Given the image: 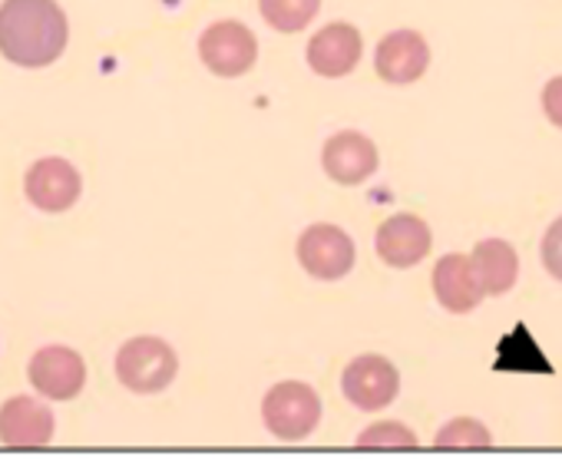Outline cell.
<instances>
[{
	"label": "cell",
	"mask_w": 562,
	"mask_h": 476,
	"mask_svg": "<svg viewBox=\"0 0 562 476\" xmlns=\"http://www.w3.org/2000/svg\"><path fill=\"white\" fill-rule=\"evenodd\" d=\"M70 24L57 0H4L0 4V54L11 64L41 70L60 60Z\"/></svg>",
	"instance_id": "1"
},
{
	"label": "cell",
	"mask_w": 562,
	"mask_h": 476,
	"mask_svg": "<svg viewBox=\"0 0 562 476\" xmlns=\"http://www.w3.org/2000/svg\"><path fill=\"white\" fill-rule=\"evenodd\" d=\"M261 420L278 440H305L322 423V397L302 381H281L265 394Z\"/></svg>",
	"instance_id": "2"
},
{
	"label": "cell",
	"mask_w": 562,
	"mask_h": 476,
	"mask_svg": "<svg viewBox=\"0 0 562 476\" xmlns=\"http://www.w3.org/2000/svg\"><path fill=\"white\" fill-rule=\"evenodd\" d=\"M179 358L162 338H133L116 354V377L133 394H159L176 381Z\"/></svg>",
	"instance_id": "3"
},
{
	"label": "cell",
	"mask_w": 562,
	"mask_h": 476,
	"mask_svg": "<svg viewBox=\"0 0 562 476\" xmlns=\"http://www.w3.org/2000/svg\"><path fill=\"white\" fill-rule=\"evenodd\" d=\"M199 57H202V64L215 77L232 80V77H241V73H248L255 67V60H258V41L238 21H215L199 37Z\"/></svg>",
	"instance_id": "4"
},
{
	"label": "cell",
	"mask_w": 562,
	"mask_h": 476,
	"mask_svg": "<svg viewBox=\"0 0 562 476\" xmlns=\"http://www.w3.org/2000/svg\"><path fill=\"white\" fill-rule=\"evenodd\" d=\"M299 262L322 282H338L355 269V242L338 225H312L299 238Z\"/></svg>",
	"instance_id": "5"
},
{
	"label": "cell",
	"mask_w": 562,
	"mask_h": 476,
	"mask_svg": "<svg viewBox=\"0 0 562 476\" xmlns=\"http://www.w3.org/2000/svg\"><path fill=\"white\" fill-rule=\"evenodd\" d=\"M341 390L358 410H384L394 404V397L401 390V374L387 358L361 354L348 364V371L341 377Z\"/></svg>",
	"instance_id": "6"
},
{
	"label": "cell",
	"mask_w": 562,
	"mask_h": 476,
	"mask_svg": "<svg viewBox=\"0 0 562 476\" xmlns=\"http://www.w3.org/2000/svg\"><path fill=\"white\" fill-rule=\"evenodd\" d=\"M24 192L27 199L41 208V212H67L80 192H83V179L80 172L60 159V156H47V159H37L27 175H24Z\"/></svg>",
	"instance_id": "7"
},
{
	"label": "cell",
	"mask_w": 562,
	"mask_h": 476,
	"mask_svg": "<svg viewBox=\"0 0 562 476\" xmlns=\"http://www.w3.org/2000/svg\"><path fill=\"white\" fill-rule=\"evenodd\" d=\"M27 374H31V384L44 397H50V400H70L87 384V364H83V358L74 348H64V344L41 348L31 358Z\"/></svg>",
	"instance_id": "8"
},
{
	"label": "cell",
	"mask_w": 562,
	"mask_h": 476,
	"mask_svg": "<svg viewBox=\"0 0 562 476\" xmlns=\"http://www.w3.org/2000/svg\"><path fill=\"white\" fill-rule=\"evenodd\" d=\"M364 54V41L358 34V27L338 21L322 27L312 41H308V67L325 77V80H341L348 77L358 60Z\"/></svg>",
	"instance_id": "9"
},
{
	"label": "cell",
	"mask_w": 562,
	"mask_h": 476,
	"mask_svg": "<svg viewBox=\"0 0 562 476\" xmlns=\"http://www.w3.org/2000/svg\"><path fill=\"white\" fill-rule=\"evenodd\" d=\"M430 47L417 31H391L374 50V70L384 83L404 87L427 73Z\"/></svg>",
	"instance_id": "10"
},
{
	"label": "cell",
	"mask_w": 562,
	"mask_h": 476,
	"mask_svg": "<svg viewBox=\"0 0 562 476\" xmlns=\"http://www.w3.org/2000/svg\"><path fill=\"white\" fill-rule=\"evenodd\" d=\"M378 146L374 139H368L364 133H335L325 149H322V166L328 172L331 182L338 185H361L364 179L374 175L378 169Z\"/></svg>",
	"instance_id": "11"
},
{
	"label": "cell",
	"mask_w": 562,
	"mask_h": 476,
	"mask_svg": "<svg viewBox=\"0 0 562 476\" xmlns=\"http://www.w3.org/2000/svg\"><path fill=\"white\" fill-rule=\"evenodd\" d=\"M434 246L430 225L417 215H391L381 228H378V256L391 265V269H414L427 259Z\"/></svg>",
	"instance_id": "12"
},
{
	"label": "cell",
	"mask_w": 562,
	"mask_h": 476,
	"mask_svg": "<svg viewBox=\"0 0 562 476\" xmlns=\"http://www.w3.org/2000/svg\"><path fill=\"white\" fill-rule=\"evenodd\" d=\"M54 440V410L34 397H11L0 407V443L37 450Z\"/></svg>",
	"instance_id": "13"
},
{
	"label": "cell",
	"mask_w": 562,
	"mask_h": 476,
	"mask_svg": "<svg viewBox=\"0 0 562 476\" xmlns=\"http://www.w3.org/2000/svg\"><path fill=\"white\" fill-rule=\"evenodd\" d=\"M434 295L450 315H467L483 302V285L473 272L470 256H443L434 269Z\"/></svg>",
	"instance_id": "14"
},
{
	"label": "cell",
	"mask_w": 562,
	"mask_h": 476,
	"mask_svg": "<svg viewBox=\"0 0 562 476\" xmlns=\"http://www.w3.org/2000/svg\"><path fill=\"white\" fill-rule=\"evenodd\" d=\"M470 262H473V272L486 295L499 298V295L513 292L516 275H519V259L509 242H503V238H483V242L470 252Z\"/></svg>",
	"instance_id": "15"
},
{
	"label": "cell",
	"mask_w": 562,
	"mask_h": 476,
	"mask_svg": "<svg viewBox=\"0 0 562 476\" xmlns=\"http://www.w3.org/2000/svg\"><path fill=\"white\" fill-rule=\"evenodd\" d=\"M258 11L265 18V24L278 34H299L305 31L318 11L322 0H258Z\"/></svg>",
	"instance_id": "16"
},
{
	"label": "cell",
	"mask_w": 562,
	"mask_h": 476,
	"mask_svg": "<svg viewBox=\"0 0 562 476\" xmlns=\"http://www.w3.org/2000/svg\"><path fill=\"white\" fill-rule=\"evenodd\" d=\"M434 443H437V450H486V446H493V437L480 420L460 417V420H450L437 433Z\"/></svg>",
	"instance_id": "17"
},
{
	"label": "cell",
	"mask_w": 562,
	"mask_h": 476,
	"mask_svg": "<svg viewBox=\"0 0 562 476\" xmlns=\"http://www.w3.org/2000/svg\"><path fill=\"white\" fill-rule=\"evenodd\" d=\"M358 446H364V450H414L417 446V433L414 430H407L404 423H397V420H384V423H374L371 430H364L361 437H358Z\"/></svg>",
	"instance_id": "18"
},
{
	"label": "cell",
	"mask_w": 562,
	"mask_h": 476,
	"mask_svg": "<svg viewBox=\"0 0 562 476\" xmlns=\"http://www.w3.org/2000/svg\"><path fill=\"white\" fill-rule=\"evenodd\" d=\"M542 265L555 282H562V215L549 225L542 238Z\"/></svg>",
	"instance_id": "19"
},
{
	"label": "cell",
	"mask_w": 562,
	"mask_h": 476,
	"mask_svg": "<svg viewBox=\"0 0 562 476\" xmlns=\"http://www.w3.org/2000/svg\"><path fill=\"white\" fill-rule=\"evenodd\" d=\"M542 110H546L549 123L562 129V77H555L542 87Z\"/></svg>",
	"instance_id": "20"
}]
</instances>
